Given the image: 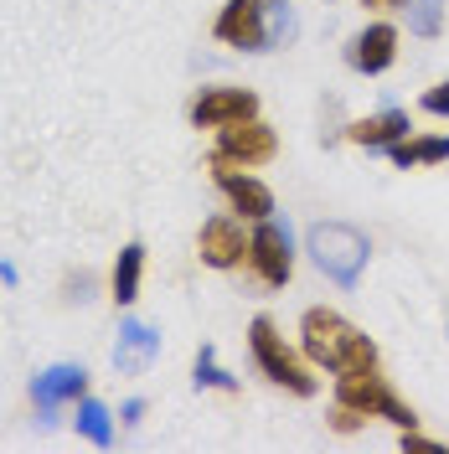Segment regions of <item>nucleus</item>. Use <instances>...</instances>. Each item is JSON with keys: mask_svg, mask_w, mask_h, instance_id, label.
<instances>
[{"mask_svg": "<svg viewBox=\"0 0 449 454\" xmlns=\"http://www.w3.org/2000/svg\"><path fill=\"white\" fill-rule=\"evenodd\" d=\"M78 434H83L88 444H98V450H109L114 444V413L98 403V397H78Z\"/></svg>", "mask_w": 449, "mask_h": 454, "instance_id": "17", "label": "nucleus"}, {"mask_svg": "<svg viewBox=\"0 0 449 454\" xmlns=\"http://www.w3.org/2000/svg\"><path fill=\"white\" fill-rule=\"evenodd\" d=\"M295 36V11L280 5V0H269V47H284Z\"/></svg>", "mask_w": 449, "mask_h": 454, "instance_id": "20", "label": "nucleus"}, {"mask_svg": "<svg viewBox=\"0 0 449 454\" xmlns=\"http://www.w3.org/2000/svg\"><path fill=\"white\" fill-rule=\"evenodd\" d=\"M362 5H372V11H388V5H403V0H362Z\"/></svg>", "mask_w": 449, "mask_h": 454, "instance_id": "24", "label": "nucleus"}, {"mask_svg": "<svg viewBox=\"0 0 449 454\" xmlns=\"http://www.w3.org/2000/svg\"><path fill=\"white\" fill-rule=\"evenodd\" d=\"M212 181H217V192L227 197L232 212H243V217H253V223L274 217V192H269L248 166H232V160H223V155H212Z\"/></svg>", "mask_w": 449, "mask_h": 454, "instance_id": "7", "label": "nucleus"}, {"mask_svg": "<svg viewBox=\"0 0 449 454\" xmlns=\"http://www.w3.org/2000/svg\"><path fill=\"white\" fill-rule=\"evenodd\" d=\"M423 109L439 114V119H449V83H434L429 93H423Z\"/></svg>", "mask_w": 449, "mask_h": 454, "instance_id": "21", "label": "nucleus"}, {"mask_svg": "<svg viewBox=\"0 0 449 454\" xmlns=\"http://www.w3.org/2000/svg\"><path fill=\"white\" fill-rule=\"evenodd\" d=\"M258 114V93L253 88H201L197 98H192V129H223V124H238V119H253Z\"/></svg>", "mask_w": 449, "mask_h": 454, "instance_id": "10", "label": "nucleus"}, {"mask_svg": "<svg viewBox=\"0 0 449 454\" xmlns=\"http://www.w3.org/2000/svg\"><path fill=\"white\" fill-rule=\"evenodd\" d=\"M408 129H414V124H408L403 109H382V114H372V119H357V124L346 129V140L362 145V150H388V145H398Z\"/></svg>", "mask_w": 449, "mask_h": 454, "instance_id": "14", "label": "nucleus"}, {"mask_svg": "<svg viewBox=\"0 0 449 454\" xmlns=\"http://www.w3.org/2000/svg\"><path fill=\"white\" fill-rule=\"evenodd\" d=\"M248 351H253V367L264 372L274 387H284V393H295V397H315V372H310V356H300V351L280 336V325H274L269 315H253Z\"/></svg>", "mask_w": 449, "mask_h": 454, "instance_id": "2", "label": "nucleus"}, {"mask_svg": "<svg viewBox=\"0 0 449 454\" xmlns=\"http://www.w3.org/2000/svg\"><path fill=\"white\" fill-rule=\"evenodd\" d=\"M88 393V372L78 362H57V367L36 372V382H31V403H36V419L42 424H57V413L73 403L78 408V397Z\"/></svg>", "mask_w": 449, "mask_h": 454, "instance_id": "9", "label": "nucleus"}, {"mask_svg": "<svg viewBox=\"0 0 449 454\" xmlns=\"http://www.w3.org/2000/svg\"><path fill=\"white\" fill-rule=\"evenodd\" d=\"M145 419V397H130L124 408H119V424H140Z\"/></svg>", "mask_w": 449, "mask_h": 454, "instance_id": "23", "label": "nucleus"}, {"mask_svg": "<svg viewBox=\"0 0 449 454\" xmlns=\"http://www.w3.org/2000/svg\"><path fill=\"white\" fill-rule=\"evenodd\" d=\"M336 403L362 413V419H388L393 428H419V413L393 393V382L382 377L377 367H362V372H346L336 377Z\"/></svg>", "mask_w": 449, "mask_h": 454, "instance_id": "4", "label": "nucleus"}, {"mask_svg": "<svg viewBox=\"0 0 449 454\" xmlns=\"http://www.w3.org/2000/svg\"><path fill=\"white\" fill-rule=\"evenodd\" d=\"M388 155H393V166L414 170V166H439V160H449V135H403L398 145H388Z\"/></svg>", "mask_w": 449, "mask_h": 454, "instance_id": "16", "label": "nucleus"}, {"mask_svg": "<svg viewBox=\"0 0 449 454\" xmlns=\"http://www.w3.org/2000/svg\"><path fill=\"white\" fill-rule=\"evenodd\" d=\"M192 382H197V387H223V393H238V382H232V377H227L223 367H217V351H212V346H201V351H197Z\"/></svg>", "mask_w": 449, "mask_h": 454, "instance_id": "19", "label": "nucleus"}, {"mask_svg": "<svg viewBox=\"0 0 449 454\" xmlns=\"http://www.w3.org/2000/svg\"><path fill=\"white\" fill-rule=\"evenodd\" d=\"M248 263L258 284H269V289H284L289 274H295V243H289V227L274 223V217H264V223L253 227L248 238Z\"/></svg>", "mask_w": 449, "mask_h": 454, "instance_id": "5", "label": "nucleus"}, {"mask_svg": "<svg viewBox=\"0 0 449 454\" xmlns=\"http://www.w3.org/2000/svg\"><path fill=\"white\" fill-rule=\"evenodd\" d=\"M212 155H223L232 166H269L274 155H280V135L253 114V119H238V124H223L217 129V150Z\"/></svg>", "mask_w": 449, "mask_h": 454, "instance_id": "6", "label": "nucleus"}, {"mask_svg": "<svg viewBox=\"0 0 449 454\" xmlns=\"http://www.w3.org/2000/svg\"><path fill=\"white\" fill-rule=\"evenodd\" d=\"M140 279H145V243H124L119 258H114V274H109V289L119 305H135L140 300Z\"/></svg>", "mask_w": 449, "mask_h": 454, "instance_id": "15", "label": "nucleus"}, {"mask_svg": "<svg viewBox=\"0 0 449 454\" xmlns=\"http://www.w3.org/2000/svg\"><path fill=\"white\" fill-rule=\"evenodd\" d=\"M217 42L238 52H269V5L264 0H227L217 11Z\"/></svg>", "mask_w": 449, "mask_h": 454, "instance_id": "8", "label": "nucleus"}, {"mask_svg": "<svg viewBox=\"0 0 449 454\" xmlns=\"http://www.w3.org/2000/svg\"><path fill=\"white\" fill-rule=\"evenodd\" d=\"M155 356H161V331L135 320V315H124L119 320V340H114V367L124 377H140V372H150Z\"/></svg>", "mask_w": 449, "mask_h": 454, "instance_id": "12", "label": "nucleus"}, {"mask_svg": "<svg viewBox=\"0 0 449 454\" xmlns=\"http://www.w3.org/2000/svg\"><path fill=\"white\" fill-rule=\"evenodd\" d=\"M331 424H336V434H351V428L362 424V413H351V408H341V403H336V413H331Z\"/></svg>", "mask_w": 449, "mask_h": 454, "instance_id": "22", "label": "nucleus"}, {"mask_svg": "<svg viewBox=\"0 0 449 454\" xmlns=\"http://www.w3.org/2000/svg\"><path fill=\"white\" fill-rule=\"evenodd\" d=\"M403 11H408L414 36H439L445 31V0H403Z\"/></svg>", "mask_w": 449, "mask_h": 454, "instance_id": "18", "label": "nucleus"}, {"mask_svg": "<svg viewBox=\"0 0 449 454\" xmlns=\"http://www.w3.org/2000/svg\"><path fill=\"white\" fill-rule=\"evenodd\" d=\"M300 351H305L315 367L336 372V377L377 367V340L362 336L346 315L326 310V305H310V310L300 315Z\"/></svg>", "mask_w": 449, "mask_h": 454, "instance_id": "1", "label": "nucleus"}, {"mask_svg": "<svg viewBox=\"0 0 449 454\" xmlns=\"http://www.w3.org/2000/svg\"><path fill=\"white\" fill-rule=\"evenodd\" d=\"M197 254L207 269H238L248 258V238H243V223L238 217H207L197 232Z\"/></svg>", "mask_w": 449, "mask_h": 454, "instance_id": "11", "label": "nucleus"}, {"mask_svg": "<svg viewBox=\"0 0 449 454\" xmlns=\"http://www.w3.org/2000/svg\"><path fill=\"white\" fill-rule=\"evenodd\" d=\"M305 254L315 258V269L326 279H336L341 289H351V284L362 279L372 243H366L362 227H351V223H315L305 232Z\"/></svg>", "mask_w": 449, "mask_h": 454, "instance_id": "3", "label": "nucleus"}, {"mask_svg": "<svg viewBox=\"0 0 449 454\" xmlns=\"http://www.w3.org/2000/svg\"><path fill=\"white\" fill-rule=\"evenodd\" d=\"M398 57V27H388V21H372V27H362L357 36H351V47H346V62L357 67V73H366V78H377V73H388Z\"/></svg>", "mask_w": 449, "mask_h": 454, "instance_id": "13", "label": "nucleus"}]
</instances>
